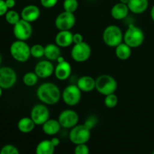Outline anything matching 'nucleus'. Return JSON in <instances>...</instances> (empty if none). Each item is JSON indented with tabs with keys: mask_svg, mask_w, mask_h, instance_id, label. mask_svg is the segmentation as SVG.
<instances>
[{
	"mask_svg": "<svg viewBox=\"0 0 154 154\" xmlns=\"http://www.w3.org/2000/svg\"><path fill=\"white\" fill-rule=\"evenodd\" d=\"M37 97L43 104L53 105L59 102L62 97L60 88L55 84L46 82L41 84L36 91Z\"/></svg>",
	"mask_w": 154,
	"mask_h": 154,
	"instance_id": "nucleus-1",
	"label": "nucleus"
},
{
	"mask_svg": "<svg viewBox=\"0 0 154 154\" xmlns=\"http://www.w3.org/2000/svg\"><path fill=\"white\" fill-rule=\"evenodd\" d=\"M144 33L143 30L134 24H130L123 34V42L131 48H137L144 42Z\"/></svg>",
	"mask_w": 154,
	"mask_h": 154,
	"instance_id": "nucleus-2",
	"label": "nucleus"
},
{
	"mask_svg": "<svg viewBox=\"0 0 154 154\" xmlns=\"http://www.w3.org/2000/svg\"><path fill=\"white\" fill-rule=\"evenodd\" d=\"M102 39L107 46L114 48L118 46L123 41V34L121 29L116 25H110L105 29Z\"/></svg>",
	"mask_w": 154,
	"mask_h": 154,
	"instance_id": "nucleus-3",
	"label": "nucleus"
},
{
	"mask_svg": "<svg viewBox=\"0 0 154 154\" xmlns=\"http://www.w3.org/2000/svg\"><path fill=\"white\" fill-rule=\"evenodd\" d=\"M117 89V82L109 75H101L96 79V90L103 96L114 93Z\"/></svg>",
	"mask_w": 154,
	"mask_h": 154,
	"instance_id": "nucleus-4",
	"label": "nucleus"
},
{
	"mask_svg": "<svg viewBox=\"0 0 154 154\" xmlns=\"http://www.w3.org/2000/svg\"><path fill=\"white\" fill-rule=\"evenodd\" d=\"M10 54L16 61L25 63L31 57L30 47L25 41L17 40L11 45Z\"/></svg>",
	"mask_w": 154,
	"mask_h": 154,
	"instance_id": "nucleus-5",
	"label": "nucleus"
},
{
	"mask_svg": "<svg viewBox=\"0 0 154 154\" xmlns=\"http://www.w3.org/2000/svg\"><path fill=\"white\" fill-rule=\"evenodd\" d=\"M69 137L70 141L75 145L86 144L90 139L91 132L90 129H89L84 124H78L71 129Z\"/></svg>",
	"mask_w": 154,
	"mask_h": 154,
	"instance_id": "nucleus-6",
	"label": "nucleus"
},
{
	"mask_svg": "<svg viewBox=\"0 0 154 154\" xmlns=\"http://www.w3.org/2000/svg\"><path fill=\"white\" fill-rule=\"evenodd\" d=\"M81 91L77 84H70L63 90L62 99L65 104L69 106H75L81 99Z\"/></svg>",
	"mask_w": 154,
	"mask_h": 154,
	"instance_id": "nucleus-7",
	"label": "nucleus"
},
{
	"mask_svg": "<svg viewBox=\"0 0 154 154\" xmlns=\"http://www.w3.org/2000/svg\"><path fill=\"white\" fill-rule=\"evenodd\" d=\"M91 54V47L85 42L74 45L71 51V57L77 63L86 62L90 59Z\"/></svg>",
	"mask_w": 154,
	"mask_h": 154,
	"instance_id": "nucleus-8",
	"label": "nucleus"
},
{
	"mask_svg": "<svg viewBox=\"0 0 154 154\" xmlns=\"http://www.w3.org/2000/svg\"><path fill=\"white\" fill-rule=\"evenodd\" d=\"M76 23V17L74 13L64 11L57 15L55 19V26L59 31L71 30Z\"/></svg>",
	"mask_w": 154,
	"mask_h": 154,
	"instance_id": "nucleus-9",
	"label": "nucleus"
},
{
	"mask_svg": "<svg viewBox=\"0 0 154 154\" xmlns=\"http://www.w3.org/2000/svg\"><path fill=\"white\" fill-rule=\"evenodd\" d=\"M13 33L14 35V37L17 40H28L32 35V26L31 25V23L20 19V20L18 21L14 26Z\"/></svg>",
	"mask_w": 154,
	"mask_h": 154,
	"instance_id": "nucleus-10",
	"label": "nucleus"
},
{
	"mask_svg": "<svg viewBox=\"0 0 154 154\" xmlns=\"http://www.w3.org/2000/svg\"><path fill=\"white\" fill-rule=\"evenodd\" d=\"M30 117L35 125L42 126L50 119V111L45 104H38L32 108Z\"/></svg>",
	"mask_w": 154,
	"mask_h": 154,
	"instance_id": "nucleus-11",
	"label": "nucleus"
},
{
	"mask_svg": "<svg viewBox=\"0 0 154 154\" xmlns=\"http://www.w3.org/2000/svg\"><path fill=\"white\" fill-rule=\"evenodd\" d=\"M60 125L65 129H72L77 126L79 122V116L75 111L66 109L62 111L58 117Z\"/></svg>",
	"mask_w": 154,
	"mask_h": 154,
	"instance_id": "nucleus-12",
	"label": "nucleus"
},
{
	"mask_svg": "<svg viewBox=\"0 0 154 154\" xmlns=\"http://www.w3.org/2000/svg\"><path fill=\"white\" fill-rule=\"evenodd\" d=\"M17 82V74L10 67L0 68V87L2 89H10Z\"/></svg>",
	"mask_w": 154,
	"mask_h": 154,
	"instance_id": "nucleus-13",
	"label": "nucleus"
},
{
	"mask_svg": "<svg viewBox=\"0 0 154 154\" xmlns=\"http://www.w3.org/2000/svg\"><path fill=\"white\" fill-rule=\"evenodd\" d=\"M55 67L50 60H42L35 65V72L39 78H48L54 74Z\"/></svg>",
	"mask_w": 154,
	"mask_h": 154,
	"instance_id": "nucleus-14",
	"label": "nucleus"
},
{
	"mask_svg": "<svg viewBox=\"0 0 154 154\" xmlns=\"http://www.w3.org/2000/svg\"><path fill=\"white\" fill-rule=\"evenodd\" d=\"M41 15V11L38 6L35 5H29L22 9L20 13L21 19L32 23L37 20Z\"/></svg>",
	"mask_w": 154,
	"mask_h": 154,
	"instance_id": "nucleus-15",
	"label": "nucleus"
},
{
	"mask_svg": "<svg viewBox=\"0 0 154 154\" xmlns=\"http://www.w3.org/2000/svg\"><path fill=\"white\" fill-rule=\"evenodd\" d=\"M72 68L70 63L67 61L58 63L54 69V75L60 81H66L72 75Z\"/></svg>",
	"mask_w": 154,
	"mask_h": 154,
	"instance_id": "nucleus-16",
	"label": "nucleus"
},
{
	"mask_svg": "<svg viewBox=\"0 0 154 154\" xmlns=\"http://www.w3.org/2000/svg\"><path fill=\"white\" fill-rule=\"evenodd\" d=\"M55 42L60 48H68L73 44V33L71 30L59 31L55 37Z\"/></svg>",
	"mask_w": 154,
	"mask_h": 154,
	"instance_id": "nucleus-17",
	"label": "nucleus"
},
{
	"mask_svg": "<svg viewBox=\"0 0 154 154\" xmlns=\"http://www.w3.org/2000/svg\"><path fill=\"white\" fill-rule=\"evenodd\" d=\"M77 86L84 93H89L96 89V79L92 76L84 75L78 78Z\"/></svg>",
	"mask_w": 154,
	"mask_h": 154,
	"instance_id": "nucleus-18",
	"label": "nucleus"
},
{
	"mask_svg": "<svg viewBox=\"0 0 154 154\" xmlns=\"http://www.w3.org/2000/svg\"><path fill=\"white\" fill-rule=\"evenodd\" d=\"M129 12V9L127 5L123 4L119 2L118 3L115 4L111 8V15L114 20H121L127 17Z\"/></svg>",
	"mask_w": 154,
	"mask_h": 154,
	"instance_id": "nucleus-19",
	"label": "nucleus"
},
{
	"mask_svg": "<svg viewBox=\"0 0 154 154\" xmlns=\"http://www.w3.org/2000/svg\"><path fill=\"white\" fill-rule=\"evenodd\" d=\"M129 11L135 14H141L147 11L149 6L148 0H130L128 3Z\"/></svg>",
	"mask_w": 154,
	"mask_h": 154,
	"instance_id": "nucleus-20",
	"label": "nucleus"
},
{
	"mask_svg": "<svg viewBox=\"0 0 154 154\" xmlns=\"http://www.w3.org/2000/svg\"><path fill=\"white\" fill-rule=\"evenodd\" d=\"M61 127L62 126L58 120L49 119L42 125V130L46 135L54 136L60 132Z\"/></svg>",
	"mask_w": 154,
	"mask_h": 154,
	"instance_id": "nucleus-21",
	"label": "nucleus"
},
{
	"mask_svg": "<svg viewBox=\"0 0 154 154\" xmlns=\"http://www.w3.org/2000/svg\"><path fill=\"white\" fill-rule=\"evenodd\" d=\"M61 56V50L57 44H48L45 46V57L50 61H57Z\"/></svg>",
	"mask_w": 154,
	"mask_h": 154,
	"instance_id": "nucleus-22",
	"label": "nucleus"
},
{
	"mask_svg": "<svg viewBox=\"0 0 154 154\" xmlns=\"http://www.w3.org/2000/svg\"><path fill=\"white\" fill-rule=\"evenodd\" d=\"M35 126V123H34L32 119L28 117H22L17 123V128L20 132L25 134L29 133L33 131Z\"/></svg>",
	"mask_w": 154,
	"mask_h": 154,
	"instance_id": "nucleus-23",
	"label": "nucleus"
},
{
	"mask_svg": "<svg viewBox=\"0 0 154 154\" xmlns=\"http://www.w3.org/2000/svg\"><path fill=\"white\" fill-rule=\"evenodd\" d=\"M55 147L51 140H43L38 144L35 154H54Z\"/></svg>",
	"mask_w": 154,
	"mask_h": 154,
	"instance_id": "nucleus-24",
	"label": "nucleus"
},
{
	"mask_svg": "<svg viewBox=\"0 0 154 154\" xmlns=\"http://www.w3.org/2000/svg\"><path fill=\"white\" fill-rule=\"evenodd\" d=\"M115 54L119 60H126L132 55V48L126 43L122 42L115 48Z\"/></svg>",
	"mask_w": 154,
	"mask_h": 154,
	"instance_id": "nucleus-25",
	"label": "nucleus"
},
{
	"mask_svg": "<svg viewBox=\"0 0 154 154\" xmlns=\"http://www.w3.org/2000/svg\"><path fill=\"white\" fill-rule=\"evenodd\" d=\"M38 78H39L36 75L35 72H29L24 75L23 78V84L27 87H33L38 83Z\"/></svg>",
	"mask_w": 154,
	"mask_h": 154,
	"instance_id": "nucleus-26",
	"label": "nucleus"
},
{
	"mask_svg": "<svg viewBox=\"0 0 154 154\" xmlns=\"http://www.w3.org/2000/svg\"><path fill=\"white\" fill-rule=\"evenodd\" d=\"M5 16V20L7 21L8 23L12 26H14L21 19L20 14L14 10L8 11Z\"/></svg>",
	"mask_w": 154,
	"mask_h": 154,
	"instance_id": "nucleus-27",
	"label": "nucleus"
},
{
	"mask_svg": "<svg viewBox=\"0 0 154 154\" xmlns=\"http://www.w3.org/2000/svg\"><path fill=\"white\" fill-rule=\"evenodd\" d=\"M31 56L34 58H42L45 57V46L40 44H35L30 47Z\"/></svg>",
	"mask_w": 154,
	"mask_h": 154,
	"instance_id": "nucleus-28",
	"label": "nucleus"
},
{
	"mask_svg": "<svg viewBox=\"0 0 154 154\" xmlns=\"http://www.w3.org/2000/svg\"><path fill=\"white\" fill-rule=\"evenodd\" d=\"M104 102L106 108H114L118 104V97L115 93H111L108 96H105Z\"/></svg>",
	"mask_w": 154,
	"mask_h": 154,
	"instance_id": "nucleus-29",
	"label": "nucleus"
},
{
	"mask_svg": "<svg viewBox=\"0 0 154 154\" xmlns=\"http://www.w3.org/2000/svg\"><path fill=\"white\" fill-rule=\"evenodd\" d=\"M78 0H64L63 2V9L64 11L71 13H75L78 8Z\"/></svg>",
	"mask_w": 154,
	"mask_h": 154,
	"instance_id": "nucleus-30",
	"label": "nucleus"
},
{
	"mask_svg": "<svg viewBox=\"0 0 154 154\" xmlns=\"http://www.w3.org/2000/svg\"><path fill=\"white\" fill-rule=\"evenodd\" d=\"M0 154H20V153L15 146L12 144H7L1 149Z\"/></svg>",
	"mask_w": 154,
	"mask_h": 154,
	"instance_id": "nucleus-31",
	"label": "nucleus"
},
{
	"mask_svg": "<svg viewBox=\"0 0 154 154\" xmlns=\"http://www.w3.org/2000/svg\"><path fill=\"white\" fill-rule=\"evenodd\" d=\"M75 154H89L90 153V149L88 146L86 144H78L75 147V150H74Z\"/></svg>",
	"mask_w": 154,
	"mask_h": 154,
	"instance_id": "nucleus-32",
	"label": "nucleus"
},
{
	"mask_svg": "<svg viewBox=\"0 0 154 154\" xmlns=\"http://www.w3.org/2000/svg\"><path fill=\"white\" fill-rule=\"evenodd\" d=\"M96 123H97V118H96V117H94V116H90V117L86 120L84 125H85L89 129L91 130V129L96 126Z\"/></svg>",
	"mask_w": 154,
	"mask_h": 154,
	"instance_id": "nucleus-33",
	"label": "nucleus"
},
{
	"mask_svg": "<svg viewBox=\"0 0 154 154\" xmlns=\"http://www.w3.org/2000/svg\"><path fill=\"white\" fill-rule=\"evenodd\" d=\"M59 0H40L41 5L45 8H52L57 5Z\"/></svg>",
	"mask_w": 154,
	"mask_h": 154,
	"instance_id": "nucleus-34",
	"label": "nucleus"
},
{
	"mask_svg": "<svg viewBox=\"0 0 154 154\" xmlns=\"http://www.w3.org/2000/svg\"><path fill=\"white\" fill-rule=\"evenodd\" d=\"M84 41V37L81 33H75L73 34V44L74 45H77V44L82 43Z\"/></svg>",
	"mask_w": 154,
	"mask_h": 154,
	"instance_id": "nucleus-35",
	"label": "nucleus"
},
{
	"mask_svg": "<svg viewBox=\"0 0 154 154\" xmlns=\"http://www.w3.org/2000/svg\"><path fill=\"white\" fill-rule=\"evenodd\" d=\"M8 11V8L5 4V0H0V17L5 15Z\"/></svg>",
	"mask_w": 154,
	"mask_h": 154,
	"instance_id": "nucleus-36",
	"label": "nucleus"
},
{
	"mask_svg": "<svg viewBox=\"0 0 154 154\" xmlns=\"http://www.w3.org/2000/svg\"><path fill=\"white\" fill-rule=\"evenodd\" d=\"M5 4L8 8L11 9L16 5V1L15 0H5Z\"/></svg>",
	"mask_w": 154,
	"mask_h": 154,
	"instance_id": "nucleus-37",
	"label": "nucleus"
},
{
	"mask_svg": "<svg viewBox=\"0 0 154 154\" xmlns=\"http://www.w3.org/2000/svg\"><path fill=\"white\" fill-rule=\"evenodd\" d=\"M51 142H52V144H54V146L55 147H58V146L60 145V138H57V137H54V138H51Z\"/></svg>",
	"mask_w": 154,
	"mask_h": 154,
	"instance_id": "nucleus-38",
	"label": "nucleus"
},
{
	"mask_svg": "<svg viewBox=\"0 0 154 154\" xmlns=\"http://www.w3.org/2000/svg\"><path fill=\"white\" fill-rule=\"evenodd\" d=\"M150 17H151V19L153 20L154 22V5L152 7L151 11H150Z\"/></svg>",
	"mask_w": 154,
	"mask_h": 154,
	"instance_id": "nucleus-39",
	"label": "nucleus"
},
{
	"mask_svg": "<svg viewBox=\"0 0 154 154\" xmlns=\"http://www.w3.org/2000/svg\"><path fill=\"white\" fill-rule=\"evenodd\" d=\"M57 63H62V62L65 61V60H64V58H63V57L60 56V57L57 59Z\"/></svg>",
	"mask_w": 154,
	"mask_h": 154,
	"instance_id": "nucleus-40",
	"label": "nucleus"
},
{
	"mask_svg": "<svg viewBox=\"0 0 154 154\" xmlns=\"http://www.w3.org/2000/svg\"><path fill=\"white\" fill-rule=\"evenodd\" d=\"M119 1H120V2L123 3V4L128 5V3L129 2V1H130V0H119Z\"/></svg>",
	"mask_w": 154,
	"mask_h": 154,
	"instance_id": "nucleus-41",
	"label": "nucleus"
},
{
	"mask_svg": "<svg viewBox=\"0 0 154 154\" xmlns=\"http://www.w3.org/2000/svg\"><path fill=\"white\" fill-rule=\"evenodd\" d=\"M2 88L0 87V97L2 96Z\"/></svg>",
	"mask_w": 154,
	"mask_h": 154,
	"instance_id": "nucleus-42",
	"label": "nucleus"
},
{
	"mask_svg": "<svg viewBox=\"0 0 154 154\" xmlns=\"http://www.w3.org/2000/svg\"><path fill=\"white\" fill-rule=\"evenodd\" d=\"M1 63H2V56L1 54H0V65H1Z\"/></svg>",
	"mask_w": 154,
	"mask_h": 154,
	"instance_id": "nucleus-43",
	"label": "nucleus"
},
{
	"mask_svg": "<svg viewBox=\"0 0 154 154\" xmlns=\"http://www.w3.org/2000/svg\"><path fill=\"white\" fill-rule=\"evenodd\" d=\"M152 154H154V150L153 151V153H152Z\"/></svg>",
	"mask_w": 154,
	"mask_h": 154,
	"instance_id": "nucleus-44",
	"label": "nucleus"
},
{
	"mask_svg": "<svg viewBox=\"0 0 154 154\" xmlns=\"http://www.w3.org/2000/svg\"><path fill=\"white\" fill-rule=\"evenodd\" d=\"M29 1H32V0H29Z\"/></svg>",
	"mask_w": 154,
	"mask_h": 154,
	"instance_id": "nucleus-45",
	"label": "nucleus"
}]
</instances>
